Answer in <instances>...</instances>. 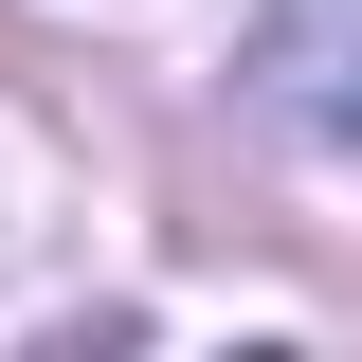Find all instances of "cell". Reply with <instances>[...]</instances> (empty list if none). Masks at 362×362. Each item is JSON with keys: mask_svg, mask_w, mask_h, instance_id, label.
Here are the masks:
<instances>
[{"mask_svg": "<svg viewBox=\"0 0 362 362\" xmlns=\"http://www.w3.org/2000/svg\"><path fill=\"white\" fill-rule=\"evenodd\" d=\"M254 90L308 145H362V0H272L254 18Z\"/></svg>", "mask_w": 362, "mask_h": 362, "instance_id": "cell-1", "label": "cell"}]
</instances>
